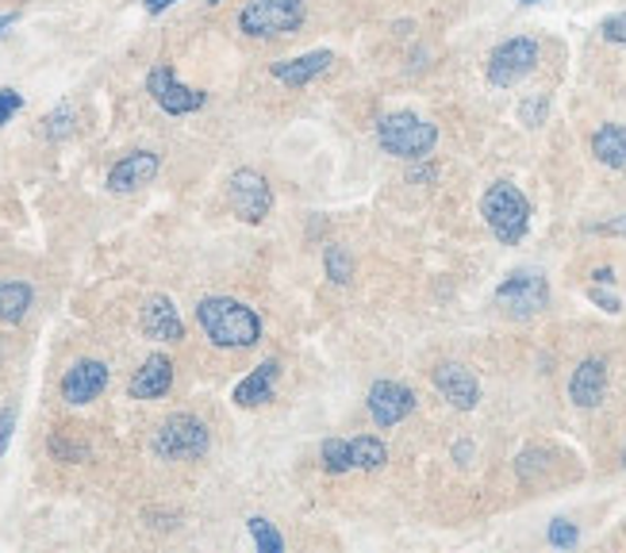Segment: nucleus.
<instances>
[{"label": "nucleus", "mask_w": 626, "mask_h": 553, "mask_svg": "<svg viewBox=\"0 0 626 553\" xmlns=\"http://www.w3.org/2000/svg\"><path fill=\"white\" fill-rule=\"evenodd\" d=\"M246 531H251L254 546H258L262 553H280V550H285V539H280L277 527H273L269 519H262V515L246 519Z\"/></svg>", "instance_id": "5701e85b"}, {"label": "nucleus", "mask_w": 626, "mask_h": 553, "mask_svg": "<svg viewBox=\"0 0 626 553\" xmlns=\"http://www.w3.org/2000/svg\"><path fill=\"white\" fill-rule=\"evenodd\" d=\"M150 446H155V454L162 461H197V458H204V454H208L212 435H208V427L197 419V415L178 412L155 430V443H150Z\"/></svg>", "instance_id": "39448f33"}, {"label": "nucleus", "mask_w": 626, "mask_h": 553, "mask_svg": "<svg viewBox=\"0 0 626 553\" xmlns=\"http://www.w3.org/2000/svg\"><path fill=\"white\" fill-rule=\"evenodd\" d=\"M592 300H596L600 304V308H604V311H612V316H619V311H623V304H619V296H612V293H600V288H592Z\"/></svg>", "instance_id": "2f4dec72"}, {"label": "nucleus", "mask_w": 626, "mask_h": 553, "mask_svg": "<svg viewBox=\"0 0 626 553\" xmlns=\"http://www.w3.org/2000/svg\"><path fill=\"white\" fill-rule=\"evenodd\" d=\"M12 430H15V412L4 407V412H0V454H4L8 443H12Z\"/></svg>", "instance_id": "7c9ffc66"}, {"label": "nucleus", "mask_w": 626, "mask_h": 553, "mask_svg": "<svg viewBox=\"0 0 626 553\" xmlns=\"http://www.w3.org/2000/svg\"><path fill=\"white\" fill-rule=\"evenodd\" d=\"M12 23H15V12H4V15H0V35H4V31L12 28Z\"/></svg>", "instance_id": "4c0bfd02"}, {"label": "nucleus", "mask_w": 626, "mask_h": 553, "mask_svg": "<svg viewBox=\"0 0 626 553\" xmlns=\"http://www.w3.org/2000/svg\"><path fill=\"white\" fill-rule=\"evenodd\" d=\"M51 454L59 461H85V458H89V446H85V443H66L62 435H54L51 438Z\"/></svg>", "instance_id": "bb28decb"}, {"label": "nucleus", "mask_w": 626, "mask_h": 553, "mask_svg": "<svg viewBox=\"0 0 626 553\" xmlns=\"http://www.w3.org/2000/svg\"><path fill=\"white\" fill-rule=\"evenodd\" d=\"M596 235H626V215H615V220H607V223H596Z\"/></svg>", "instance_id": "473e14b6"}, {"label": "nucleus", "mask_w": 626, "mask_h": 553, "mask_svg": "<svg viewBox=\"0 0 626 553\" xmlns=\"http://www.w3.org/2000/svg\"><path fill=\"white\" fill-rule=\"evenodd\" d=\"M158 170H162V162H158L155 150H131V155H124L108 170V189L112 192H135V189H142V184L155 181Z\"/></svg>", "instance_id": "ddd939ff"}, {"label": "nucleus", "mask_w": 626, "mask_h": 553, "mask_svg": "<svg viewBox=\"0 0 626 553\" xmlns=\"http://www.w3.org/2000/svg\"><path fill=\"white\" fill-rule=\"evenodd\" d=\"M389 461V446L381 443V438H373V435H361L350 443V465L354 469H381V465Z\"/></svg>", "instance_id": "412c9836"}, {"label": "nucleus", "mask_w": 626, "mask_h": 553, "mask_svg": "<svg viewBox=\"0 0 626 553\" xmlns=\"http://www.w3.org/2000/svg\"><path fill=\"white\" fill-rule=\"evenodd\" d=\"M592 280H596V285H612V280H615V269H596V274H592Z\"/></svg>", "instance_id": "c9c22d12"}, {"label": "nucleus", "mask_w": 626, "mask_h": 553, "mask_svg": "<svg viewBox=\"0 0 626 553\" xmlns=\"http://www.w3.org/2000/svg\"><path fill=\"white\" fill-rule=\"evenodd\" d=\"M545 539H550V546H558V550H573L576 539H581V531H576L569 519H553L550 531H545Z\"/></svg>", "instance_id": "a878e982"}, {"label": "nucleus", "mask_w": 626, "mask_h": 553, "mask_svg": "<svg viewBox=\"0 0 626 553\" xmlns=\"http://www.w3.org/2000/svg\"><path fill=\"white\" fill-rule=\"evenodd\" d=\"M20 108H23V96L20 93H15V89H0V127H4Z\"/></svg>", "instance_id": "c756f323"}, {"label": "nucleus", "mask_w": 626, "mask_h": 553, "mask_svg": "<svg viewBox=\"0 0 626 553\" xmlns=\"http://www.w3.org/2000/svg\"><path fill=\"white\" fill-rule=\"evenodd\" d=\"M407 178H412V181H435V170H431V166H423V170H412Z\"/></svg>", "instance_id": "e433bc0d"}, {"label": "nucleus", "mask_w": 626, "mask_h": 553, "mask_svg": "<svg viewBox=\"0 0 626 553\" xmlns=\"http://www.w3.org/2000/svg\"><path fill=\"white\" fill-rule=\"evenodd\" d=\"M545 111H550V100H545V96H531V100H523V108H519V119H523L527 127H538L545 119Z\"/></svg>", "instance_id": "cd10ccee"}, {"label": "nucleus", "mask_w": 626, "mask_h": 553, "mask_svg": "<svg viewBox=\"0 0 626 553\" xmlns=\"http://www.w3.org/2000/svg\"><path fill=\"white\" fill-rule=\"evenodd\" d=\"M365 404L376 427H396V423H404L407 415L415 412V392L400 381H376L373 389H369Z\"/></svg>", "instance_id": "9d476101"}, {"label": "nucleus", "mask_w": 626, "mask_h": 553, "mask_svg": "<svg viewBox=\"0 0 626 553\" xmlns=\"http://www.w3.org/2000/svg\"><path fill=\"white\" fill-rule=\"evenodd\" d=\"M607 392V362L604 358H584L573 369V381H569V400L576 407H600Z\"/></svg>", "instance_id": "2eb2a0df"}, {"label": "nucleus", "mask_w": 626, "mask_h": 553, "mask_svg": "<svg viewBox=\"0 0 626 553\" xmlns=\"http://www.w3.org/2000/svg\"><path fill=\"white\" fill-rule=\"evenodd\" d=\"M600 35H604L607 43H619V46H626V12H623V15H612V20H604V28H600Z\"/></svg>", "instance_id": "c85d7f7f"}, {"label": "nucleus", "mask_w": 626, "mask_h": 553, "mask_svg": "<svg viewBox=\"0 0 626 553\" xmlns=\"http://www.w3.org/2000/svg\"><path fill=\"white\" fill-rule=\"evenodd\" d=\"M454 458L461 461V465H469V458H473V446H469V443H457V446H454Z\"/></svg>", "instance_id": "f704fd0d"}, {"label": "nucleus", "mask_w": 626, "mask_h": 553, "mask_svg": "<svg viewBox=\"0 0 626 553\" xmlns=\"http://www.w3.org/2000/svg\"><path fill=\"white\" fill-rule=\"evenodd\" d=\"M147 93L155 96V104L166 111V116H189V111L204 108L208 96L200 89H189L170 66H155L147 74Z\"/></svg>", "instance_id": "1a4fd4ad"}, {"label": "nucleus", "mask_w": 626, "mask_h": 553, "mask_svg": "<svg viewBox=\"0 0 626 553\" xmlns=\"http://www.w3.org/2000/svg\"><path fill=\"white\" fill-rule=\"evenodd\" d=\"M142 334L155 342H181L184 339V323L178 316V304L170 300V296H147V304H142Z\"/></svg>", "instance_id": "f8f14e48"}, {"label": "nucleus", "mask_w": 626, "mask_h": 553, "mask_svg": "<svg viewBox=\"0 0 626 553\" xmlns=\"http://www.w3.org/2000/svg\"><path fill=\"white\" fill-rule=\"evenodd\" d=\"M534 66H538V43L531 35H516L488 54L485 74H488V85H496V89H511V85H519L523 77H531Z\"/></svg>", "instance_id": "423d86ee"}, {"label": "nucleus", "mask_w": 626, "mask_h": 553, "mask_svg": "<svg viewBox=\"0 0 626 553\" xmlns=\"http://www.w3.org/2000/svg\"><path fill=\"white\" fill-rule=\"evenodd\" d=\"M170 4H178V0H142V8H147L150 15H158V12H166Z\"/></svg>", "instance_id": "72a5a7b5"}, {"label": "nucleus", "mask_w": 626, "mask_h": 553, "mask_svg": "<svg viewBox=\"0 0 626 553\" xmlns=\"http://www.w3.org/2000/svg\"><path fill=\"white\" fill-rule=\"evenodd\" d=\"M376 142H381L384 155L423 162V158H431V150H435L438 127L420 119L415 111H389V116L376 119Z\"/></svg>", "instance_id": "f03ea898"}, {"label": "nucleus", "mask_w": 626, "mask_h": 553, "mask_svg": "<svg viewBox=\"0 0 626 553\" xmlns=\"http://www.w3.org/2000/svg\"><path fill=\"white\" fill-rule=\"evenodd\" d=\"M319 465H323L327 472H350L354 465H350V443L347 438H327L323 450H319Z\"/></svg>", "instance_id": "b1692460"}, {"label": "nucleus", "mask_w": 626, "mask_h": 553, "mask_svg": "<svg viewBox=\"0 0 626 553\" xmlns=\"http://www.w3.org/2000/svg\"><path fill=\"white\" fill-rule=\"evenodd\" d=\"M323 269H327V277H331L335 285H350V277H354V258H350L347 246L331 243L323 251Z\"/></svg>", "instance_id": "4be33fe9"}, {"label": "nucleus", "mask_w": 626, "mask_h": 553, "mask_svg": "<svg viewBox=\"0 0 626 553\" xmlns=\"http://www.w3.org/2000/svg\"><path fill=\"white\" fill-rule=\"evenodd\" d=\"M170 389H173V362L166 354H150L147 362L135 369L131 384H127L131 400H162Z\"/></svg>", "instance_id": "dca6fc26"}, {"label": "nucleus", "mask_w": 626, "mask_h": 553, "mask_svg": "<svg viewBox=\"0 0 626 553\" xmlns=\"http://www.w3.org/2000/svg\"><path fill=\"white\" fill-rule=\"evenodd\" d=\"M231 208L243 223H262L273 208V189L258 170H235L227 181Z\"/></svg>", "instance_id": "6e6552de"}, {"label": "nucleus", "mask_w": 626, "mask_h": 553, "mask_svg": "<svg viewBox=\"0 0 626 553\" xmlns=\"http://www.w3.org/2000/svg\"><path fill=\"white\" fill-rule=\"evenodd\" d=\"M31 300H35L31 285H23V280H0V323H20L28 316Z\"/></svg>", "instance_id": "aec40b11"}, {"label": "nucleus", "mask_w": 626, "mask_h": 553, "mask_svg": "<svg viewBox=\"0 0 626 553\" xmlns=\"http://www.w3.org/2000/svg\"><path fill=\"white\" fill-rule=\"evenodd\" d=\"M59 389H62V400H66V404H74V407L93 404V400L108 389V365L96 362V358H82V362H74L66 369Z\"/></svg>", "instance_id": "9b49d317"}, {"label": "nucleus", "mask_w": 626, "mask_h": 553, "mask_svg": "<svg viewBox=\"0 0 626 553\" xmlns=\"http://www.w3.org/2000/svg\"><path fill=\"white\" fill-rule=\"evenodd\" d=\"M331 66H335V54L331 51H311V54H300V59L273 62L269 74L277 77L280 85H288V89H300V85L316 82V77L327 74Z\"/></svg>", "instance_id": "f3484780"}, {"label": "nucleus", "mask_w": 626, "mask_h": 553, "mask_svg": "<svg viewBox=\"0 0 626 553\" xmlns=\"http://www.w3.org/2000/svg\"><path fill=\"white\" fill-rule=\"evenodd\" d=\"M197 323L220 350H246L262 339V319L235 296H208L197 304Z\"/></svg>", "instance_id": "f257e3e1"}, {"label": "nucleus", "mask_w": 626, "mask_h": 553, "mask_svg": "<svg viewBox=\"0 0 626 553\" xmlns=\"http://www.w3.org/2000/svg\"><path fill=\"white\" fill-rule=\"evenodd\" d=\"M592 155L607 166V170H626V127L604 124L592 135Z\"/></svg>", "instance_id": "6ab92c4d"}, {"label": "nucleus", "mask_w": 626, "mask_h": 553, "mask_svg": "<svg viewBox=\"0 0 626 553\" xmlns=\"http://www.w3.org/2000/svg\"><path fill=\"white\" fill-rule=\"evenodd\" d=\"M480 215H485V223L503 246H516L523 243L527 227H531V200L511 181H496L480 200Z\"/></svg>", "instance_id": "7ed1b4c3"}, {"label": "nucleus", "mask_w": 626, "mask_h": 553, "mask_svg": "<svg viewBox=\"0 0 626 553\" xmlns=\"http://www.w3.org/2000/svg\"><path fill=\"white\" fill-rule=\"evenodd\" d=\"M43 135L51 142L70 139V135H74V108H66V104H62V108H54L51 116L43 119Z\"/></svg>", "instance_id": "393cba45"}, {"label": "nucleus", "mask_w": 626, "mask_h": 553, "mask_svg": "<svg viewBox=\"0 0 626 553\" xmlns=\"http://www.w3.org/2000/svg\"><path fill=\"white\" fill-rule=\"evenodd\" d=\"M277 376H280V362H277V358H266V362L254 369L251 376H243V381L235 384L231 400H235L238 407H258V404H266V400H273Z\"/></svg>", "instance_id": "a211bd4d"}, {"label": "nucleus", "mask_w": 626, "mask_h": 553, "mask_svg": "<svg viewBox=\"0 0 626 553\" xmlns=\"http://www.w3.org/2000/svg\"><path fill=\"white\" fill-rule=\"evenodd\" d=\"M623 465H626V454H623Z\"/></svg>", "instance_id": "ea45409f"}, {"label": "nucleus", "mask_w": 626, "mask_h": 553, "mask_svg": "<svg viewBox=\"0 0 626 553\" xmlns=\"http://www.w3.org/2000/svg\"><path fill=\"white\" fill-rule=\"evenodd\" d=\"M496 304H500L508 316L531 319L545 308V304H550V280H545L542 274H534V269H519V274H511L508 280H500V288H496Z\"/></svg>", "instance_id": "0eeeda50"}, {"label": "nucleus", "mask_w": 626, "mask_h": 553, "mask_svg": "<svg viewBox=\"0 0 626 553\" xmlns=\"http://www.w3.org/2000/svg\"><path fill=\"white\" fill-rule=\"evenodd\" d=\"M304 15V0H246L238 12V31L251 39H280L300 31Z\"/></svg>", "instance_id": "20e7f679"}, {"label": "nucleus", "mask_w": 626, "mask_h": 553, "mask_svg": "<svg viewBox=\"0 0 626 553\" xmlns=\"http://www.w3.org/2000/svg\"><path fill=\"white\" fill-rule=\"evenodd\" d=\"M519 4H542V0H519Z\"/></svg>", "instance_id": "58836bf2"}, {"label": "nucleus", "mask_w": 626, "mask_h": 553, "mask_svg": "<svg viewBox=\"0 0 626 553\" xmlns=\"http://www.w3.org/2000/svg\"><path fill=\"white\" fill-rule=\"evenodd\" d=\"M435 389L443 392V396L457 407V412H473V407L480 404L477 376H473L465 365H457V362H443V365L435 369Z\"/></svg>", "instance_id": "4468645a"}]
</instances>
